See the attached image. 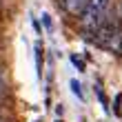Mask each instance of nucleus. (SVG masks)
Masks as SVG:
<instances>
[{
    "mask_svg": "<svg viewBox=\"0 0 122 122\" xmlns=\"http://www.w3.org/2000/svg\"><path fill=\"white\" fill-rule=\"evenodd\" d=\"M109 5H111V0H87V5L80 13V25H82L84 33H89V38L98 29L102 16L109 11Z\"/></svg>",
    "mask_w": 122,
    "mask_h": 122,
    "instance_id": "obj_1",
    "label": "nucleus"
},
{
    "mask_svg": "<svg viewBox=\"0 0 122 122\" xmlns=\"http://www.w3.org/2000/svg\"><path fill=\"white\" fill-rule=\"evenodd\" d=\"M58 2H60V7L69 13V16H80L84 5H87V0H58Z\"/></svg>",
    "mask_w": 122,
    "mask_h": 122,
    "instance_id": "obj_2",
    "label": "nucleus"
},
{
    "mask_svg": "<svg viewBox=\"0 0 122 122\" xmlns=\"http://www.w3.org/2000/svg\"><path fill=\"white\" fill-rule=\"evenodd\" d=\"M36 73H38V78H42V62H45V56H42V47L36 45Z\"/></svg>",
    "mask_w": 122,
    "mask_h": 122,
    "instance_id": "obj_3",
    "label": "nucleus"
},
{
    "mask_svg": "<svg viewBox=\"0 0 122 122\" xmlns=\"http://www.w3.org/2000/svg\"><path fill=\"white\" fill-rule=\"evenodd\" d=\"M71 91H73V96L78 100H84V93H82V87H80V82L78 80H71Z\"/></svg>",
    "mask_w": 122,
    "mask_h": 122,
    "instance_id": "obj_4",
    "label": "nucleus"
},
{
    "mask_svg": "<svg viewBox=\"0 0 122 122\" xmlns=\"http://www.w3.org/2000/svg\"><path fill=\"white\" fill-rule=\"evenodd\" d=\"M122 93H118L116 96V102H113V113H116V116H122Z\"/></svg>",
    "mask_w": 122,
    "mask_h": 122,
    "instance_id": "obj_5",
    "label": "nucleus"
},
{
    "mask_svg": "<svg viewBox=\"0 0 122 122\" xmlns=\"http://www.w3.org/2000/svg\"><path fill=\"white\" fill-rule=\"evenodd\" d=\"M71 62H73V67H78V71H84L87 67H84V60H80L78 56H71Z\"/></svg>",
    "mask_w": 122,
    "mask_h": 122,
    "instance_id": "obj_6",
    "label": "nucleus"
},
{
    "mask_svg": "<svg viewBox=\"0 0 122 122\" xmlns=\"http://www.w3.org/2000/svg\"><path fill=\"white\" fill-rule=\"evenodd\" d=\"M96 93H98V98H100V102H102V107L107 111H109V104H107V98H104V93H102V89L100 87H96Z\"/></svg>",
    "mask_w": 122,
    "mask_h": 122,
    "instance_id": "obj_7",
    "label": "nucleus"
},
{
    "mask_svg": "<svg viewBox=\"0 0 122 122\" xmlns=\"http://www.w3.org/2000/svg\"><path fill=\"white\" fill-rule=\"evenodd\" d=\"M42 22H45V27H47V31H51V16H49V13H42Z\"/></svg>",
    "mask_w": 122,
    "mask_h": 122,
    "instance_id": "obj_8",
    "label": "nucleus"
},
{
    "mask_svg": "<svg viewBox=\"0 0 122 122\" xmlns=\"http://www.w3.org/2000/svg\"><path fill=\"white\" fill-rule=\"evenodd\" d=\"M0 122H5V118H2V111H0Z\"/></svg>",
    "mask_w": 122,
    "mask_h": 122,
    "instance_id": "obj_9",
    "label": "nucleus"
},
{
    "mask_svg": "<svg viewBox=\"0 0 122 122\" xmlns=\"http://www.w3.org/2000/svg\"><path fill=\"white\" fill-rule=\"evenodd\" d=\"M56 122H62V120H56Z\"/></svg>",
    "mask_w": 122,
    "mask_h": 122,
    "instance_id": "obj_10",
    "label": "nucleus"
}]
</instances>
